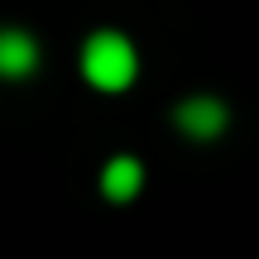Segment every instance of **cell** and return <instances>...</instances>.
Returning a JSON list of instances; mask_svg holds the SVG:
<instances>
[{
  "mask_svg": "<svg viewBox=\"0 0 259 259\" xmlns=\"http://www.w3.org/2000/svg\"><path fill=\"white\" fill-rule=\"evenodd\" d=\"M139 183H144L139 158H111L106 173H101V192L111 197V202H130V197L139 192Z\"/></svg>",
  "mask_w": 259,
  "mask_h": 259,
  "instance_id": "cell-4",
  "label": "cell"
},
{
  "mask_svg": "<svg viewBox=\"0 0 259 259\" xmlns=\"http://www.w3.org/2000/svg\"><path fill=\"white\" fill-rule=\"evenodd\" d=\"M82 72H87V82L101 87V92H120V87H130L135 72H139L135 44H130L125 34H115V29L92 34L87 48H82Z\"/></svg>",
  "mask_w": 259,
  "mask_h": 259,
  "instance_id": "cell-1",
  "label": "cell"
},
{
  "mask_svg": "<svg viewBox=\"0 0 259 259\" xmlns=\"http://www.w3.org/2000/svg\"><path fill=\"white\" fill-rule=\"evenodd\" d=\"M38 67V44L24 29H0V77H29Z\"/></svg>",
  "mask_w": 259,
  "mask_h": 259,
  "instance_id": "cell-3",
  "label": "cell"
},
{
  "mask_svg": "<svg viewBox=\"0 0 259 259\" xmlns=\"http://www.w3.org/2000/svg\"><path fill=\"white\" fill-rule=\"evenodd\" d=\"M173 120L187 139H216L226 130V106L216 96H187V101H178Z\"/></svg>",
  "mask_w": 259,
  "mask_h": 259,
  "instance_id": "cell-2",
  "label": "cell"
}]
</instances>
